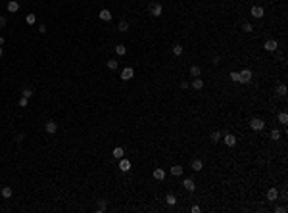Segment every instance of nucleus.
Masks as SVG:
<instances>
[{
	"mask_svg": "<svg viewBox=\"0 0 288 213\" xmlns=\"http://www.w3.org/2000/svg\"><path fill=\"white\" fill-rule=\"evenodd\" d=\"M39 33H42V35H44V33H46V25H40L39 27Z\"/></svg>",
	"mask_w": 288,
	"mask_h": 213,
	"instance_id": "41",
	"label": "nucleus"
},
{
	"mask_svg": "<svg viewBox=\"0 0 288 213\" xmlns=\"http://www.w3.org/2000/svg\"><path fill=\"white\" fill-rule=\"evenodd\" d=\"M169 171H171V175H175V177H181V175H182V167L181 165H173Z\"/></svg>",
	"mask_w": 288,
	"mask_h": 213,
	"instance_id": "16",
	"label": "nucleus"
},
{
	"mask_svg": "<svg viewBox=\"0 0 288 213\" xmlns=\"http://www.w3.org/2000/svg\"><path fill=\"white\" fill-rule=\"evenodd\" d=\"M277 94H279V96H286V85H279V87H277Z\"/></svg>",
	"mask_w": 288,
	"mask_h": 213,
	"instance_id": "24",
	"label": "nucleus"
},
{
	"mask_svg": "<svg viewBox=\"0 0 288 213\" xmlns=\"http://www.w3.org/2000/svg\"><path fill=\"white\" fill-rule=\"evenodd\" d=\"M204 169V163L200 161V159H194L192 161V171H202Z\"/></svg>",
	"mask_w": 288,
	"mask_h": 213,
	"instance_id": "17",
	"label": "nucleus"
},
{
	"mask_svg": "<svg viewBox=\"0 0 288 213\" xmlns=\"http://www.w3.org/2000/svg\"><path fill=\"white\" fill-rule=\"evenodd\" d=\"M12 194H14V192H12L10 186H4L2 188V198H12Z\"/></svg>",
	"mask_w": 288,
	"mask_h": 213,
	"instance_id": "21",
	"label": "nucleus"
},
{
	"mask_svg": "<svg viewBox=\"0 0 288 213\" xmlns=\"http://www.w3.org/2000/svg\"><path fill=\"white\" fill-rule=\"evenodd\" d=\"M154 179H156V181H163V179H165V171L163 169H154Z\"/></svg>",
	"mask_w": 288,
	"mask_h": 213,
	"instance_id": "15",
	"label": "nucleus"
},
{
	"mask_svg": "<svg viewBox=\"0 0 288 213\" xmlns=\"http://www.w3.org/2000/svg\"><path fill=\"white\" fill-rule=\"evenodd\" d=\"M108 67L109 69H117V61L115 60H108Z\"/></svg>",
	"mask_w": 288,
	"mask_h": 213,
	"instance_id": "34",
	"label": "nucleus"
},
{
	"mask_svg": "<svg viewBox=\"0 0 288 213\" xmlns=\"http://www.w3.org/2000/svg\"><path fill=\"white\" fill-rule=\"evenodd\" d=\"M242 29H244L246 33H250V31L254 29V27H252V23H244V27H242Z\"/></svg>",
	"mask_w": 288,
	"mask_h": 213,
	"instance_id": "37",
	"label": "nucleus"
},
{
	"mask_svg": "<svg viewBox=\"0 0 288 213\" xmlns=\"http://www.w3.org/2000/svg\"><path fill=\"white\" fill-rule=\"evenodd\" d=\"M173 54H175V56L182 54V46H181V44H173Z\"/></svg>",
	"mask_w": 288,
	"mask_h": 213,
	"instance_id": "28",
	"label": "nucleus"
},
{
	"mask_svg": "<svg viewBox=\"0 0 288 213\" xmlns=\"http://www.w3.org/2000/svg\"><path fill=\"white\" fill-rule=\"evenodd\" d=\"M213 63H215V65L221 63V58H219V56H215V58H213Z\"/></svg>",
	"mask_w": 288,
	"mask_h": 213,
	"instance_id": "42",
	"label": "nucleus"
},
{
	"mask_svg": "<svg viewBox=\"0 0 288 213\" xmlns=\"http://www.w3.org/2000/svg\"><path fill=\"white\" fill-rule=\"evenodd\" d=\"M0 58H2V46H0Z\"/></svg>",
	"mask_w": 288,
	"mask_h": 213,
	"instance_id": "44",
	"label": "nucleus"
},
{
	"mask_svg": "<svg viewBox=\"0 0 288 213\" xmlns=\"http://www.w3.org/2000/svg\"><path fill=\"white\" fill-rule=\"evenodd\" d=\"M277 40H273V39H269V40H265V44H263V48H265L267 52H275L277 50Z\"/></svg>",
	"mask_w": 288,
	"mask_h": 213,
	"instance_id": "6",
	"label": "nucleus"
},
{
	"mask_svg": "<svg viewBox=\"0 0 288 213\" xmlns=\"http://www.w3.org/2000/svg\"><path fill=\"white\" fill-rule=\"evenodd\" d=\"M17 104H19V108H27V104H29V98H23V96H21Z\"/></svg>",
	"mask_w": 288,
	"mask_h": 213,
	"instance_id": "31",
	"label": "nucleus"
},
{
	"mask_svg": "<svg viewBox=\"0 0 288 213\" xmlns=\"http://www.w3.org/2000/svg\"><path fill=\"white\" fill-rule=\"evenodd\" d=\"M119 169L123 171V173L131 171V161H129V159H125V158H121V159H119Z\"/></svg>",
	"mask_w": 288,
	"mask_h": 213,
	"instance_id": "7",
	"label": "nucleus"
},
{
	"mask_svg": "<svg viewBox=\"0 0 288 213\" xmlns=\"http://www.w3.org/2000/svg\"><path fill=\"white\" fill-rule=\"evenodd\" d=\"M200 73H202L200 65H192V67H190V75L192 77H200Z\"/></svg>",
	"mask_w": 288,
	"mask_h": 213,
	"instance_id": "18",
	"label": "nucleus"
},
{
	"mask_svg": "<svg viewBox=\"0 0 288 213\" xmlns=\"http://www.w3.org/2000/svg\"><path fill=\"white\" fill-rule=\"evenodd\" d=\"M182 186H184V188H186L188 192H194V190H196V182H194L192 179H184V182H182Z\"/></svg>",
	"mask_w": 288,
	"mask_h": 213,
	"instance_id": "8",
	"label": "nucleus"
},
{
	"mask_svg": "<svg viewBox=\"0 0 288 213\" xmlns=\"http://www.w3.org/2000/svg\"><path fill=\"white\" fill-rule=\"evenodd\" d=\"M275 213H286V207L284 206H277L275 207Z\"/></svg>",
	"mask_w": 288,
	"mask_h": 213,
	"instance_id": "35",
	"label": "nucleus"
},
{
	"mask_svg": "<svg viewBox=\"0 0 288 213\" xmlns=\"http://www.w3.org/2000/svg\"><path fill=\"white\" fill-rule=\"evenodd\" d=\"M117 29H119L121 33L129 31V23H127V21H123V19H121V21H119V25H117Z\"/></svg>",
	"mask_w": 288,
	"mask_h": 213,
	"instance_id": "23",
	"label": "nucleus"
},
{
	"mask_svg": "<svg viewBox=\"0 0 288 213\" xmlns=\"http://www.w3.org/2000/svg\"><path fill=\"white\" fill-rule=\"evenodd\" d=\"M56 131H58V123H56V121H48L46 123V133L48 134H54Z\"/></svg>",
	"mask_w": 288,
	"mask_h": 213,
	"instance_id": "10",
	"label": "nucleus"
},
{
	"mask_svg": "<svg viewBox=\"0 0 288 213\" xmlns=\"http://www.w3.org/2000/svg\"><path fill=\"white\" fill-rule=\"evenodd\" d=\"M192 88H194V90H202V88H204V81H202L200 77H194V81H192Z\"/></svg>",
	"mask_w": 288,
	"mask_h": 213,
	"instance_id": "11",
	"label": "nucleus"
},
{
	"mask_svg": "<svg viewBox=\"0 0 288 213\" xmlns=\"http://www.w3.org/2000/svg\"><path fill=\"white\" fill-rule=\"evenodd\" d=\"M250 127H252L254 131H261L263 127H265V121H263V119H259V117H254V119L250 121Z\"/></svg>",
	"mask_w": 288,
	"mask_h": 213,
	"instance_id": "2",
	"label": "nucleus"
},
{
	"mask_svg": "<svg viewBox=\"0 0 288 213\" xmlns=\"http://www.w3.org/2000/svg\"><path fill=\"white\" fill-rule=\"evenodd\" d=\"M271 138H273V140H279V138H281V133H279L277 129H273L271 131Z\"/></svg>",
	"mask_w": 288,
	"mask_h": 213,
	"instance_id": "32",
	"label": "nucleus"
},
{
	"mask_svg": "<svg viewBox=\"0 0 288 213\" xmlns=\"http://www.w3.org/2000/svg\"><path fill=\"white\" fill-rule=\"evenodd\" d=\"M165 202H167L169 206H175V204H177V196H175V194H167V198H165Z\"/></svg>",
	"mask_w": 288,
	"mask_h": 213,
	"instance_id": "22",
	"label": "nucleus"
},
{
	"mask_svg": "<svg viewBox=\"0 0 288 213\" xmlns=\"http://www.w3.org/2000/svg\"><path fill=\"white\" fill-rule=\"evenodd\" d=\"M23 138H25V134H23V133H17V134H15V142H23Z\"/></svg>",
	"mask_w": 288,
	"mask_h": 213,
	"instance_id": "36",
	"label": "nucleus"
},
{
	"mask_svg": "<svg viewBox=\"0 0 288 213\" xmlns=\"http://www.w3.org/2000/svg\"><path fill=\"white\" fill-rule=\"evenodd\" d=\"M221 138H223V142H225L229 148H233V146L236 144V136H234V134H223Z\"/></svg>",
	"mask_w": 288,
	"mask_h": 213,
	"instance_id": "4",
	"label": "nucleus"
},
{
	"mask_svg": "<svg viewBox=\"0 0 288 213\" xmlns=\"http://www.w3.org/2000/svg\"><path fill=\"white\" fill-rule=\"evenodd\" d=\"M106 200H98V207H96V211H98V213H104V211H106Z\"/></svg>",
	"mask_w": 288,
	"mask_h": 213,
	"instance_id": "20",
	"label": "nucleus"
},
{
	"mask_svg": "<svg viewBox=\"0 0 288 213\" xmlns=\"http://www.w3.org/2000/svg\"><path fill=\"white\" fill-rule=\"evenodd\" d=\"M17 10H19V2H15V0H10V2H8V12H10V14H15Z\"/></svg>",
	"mask_w": 288,
	"mask_h": 213,
	"instance_id": "13",
	"label": "nucleus"
},
{
	"mask_svg": "<svg viewBox=\"0 0 288 213\" xmlns=\"http://www.w3.org/2000/svg\"><path fill=\"white\" fill-rule=\"evenodd\" d=\"M21 96L23 98H31V96H33V90H31V88H23V90H21Z\"/></svg>",
	"mask_w": 288,
	"mask_h": 213,
	"instance_id": "30",
	"label": "nucleus"
},
{
	"mask_svg": "<svg viewBox=\"0 0 288 213\" xmlns=\"http://www.w3.org/2000/svg\"><path fill=\"white\" fill-rule=\"evenodd\" d=\"M238 79H240V75H238V71H230V81H234V83H238Z\"/></svg>",
	"mask_w": 288,
	"mask_h": 213,
	"instance_id": "33",
	"label": "nucleus"
},
{
	"mask_svg": "<svg viewBox=\"0 0 288 213\" xmlns=\"http://www.w3.org/2000/svg\"><path fill=\"white\" fill-rule=\"evenodd\" d=\"M2 44H4V39H2V36H0V46H2Z\"/></svg>",
	"mask_w": 288,
	"mask_h": 213,
	"instance_id": "43",
	"label": "nucleus"
},
{
	"mask_svg": "<svg viewBox=\"0 0 288 213\" xmlns=\"http://www.w3.org/2000/svg\"><path fill=\"white\" fill-rule=\"evenodd\" d=\"M98 18L102 19V21H109V19H112V12H109V10H102L98 14Z\"/></svg>",
	"mask_w": 288,
	"mask_h": 213,
	"instance_id": "14",
	"label": "nucleus"
},
{
	"mask_svg": "<svg viewBox=\"0 0 288 213\" xmlns=\"http://www.w3.org/2000/svg\"><path fill=\"white\" fill-rule=\"evenodd\" d=\"M277 198H279V190H277V188H269V192H267V200H269V202H275Z\"/></svg>",
	"mask_w": 288,
	"mask_h": 213,
	"instance_id": "12",
	"label": "nucleus"
},
{
	"mask_svg": "<svg viewBox=\"0 0 288 213\" xmlns=\"http://www.w3.org/2000/svg\"><path fill=\"white\" fill-rule=\"evenodd\" d=\"M192 213H200V206H192V209H190Z\"/></svg>",
	"mask_w": 288,
	"mask_h": 213,
	"instance_id": "39",
	"label": "nucleus"
},
{
	"mask_svg": "<svg viewBox=\"0 0 288 213\" xmlns=\"http://www.w3.org/2000/svg\"><path fill=\"white\" fill-rule=\"evenodd\" d=\"M6 25V18H4V15H0V27H4Z\"/></svg>",
	"mask_w": 288,
	"mask_h": 213,
	"instance_id": "40",
	"label": "nucleus"
},
{
	"mask_svg": "<svg viewBox=\"0 0 288 213\" xmlns=\"http://www.w3.org/2000/svg\"><path fill=\"white\" fill-rule=\"evenodd\" d=\"M161 12H163V8H161V4L154 2L152 6H150V14H152L154 18H160V15H161Z\"/></svg>",
	"mask_w": 288,
	"mask_h": 213,
	"instance_id": "3",
	"label": "nucleus"
},
{
	"mask_svg": "<svg viewBox=\"0 0 288 213\" xmlns=\"http://www.w3.org/2000/svg\"><path fill=\"white\" fill-rule=\"evenodd\" d=\"M123 148H121V146H117V148L115 150H113V158H115V159H121V158H123Z\"/></svg>",
	"mask_w": 288,
	"mask_h": 213,
	"instance_id": "19",
	"label": "nucleus"
},
{
	"mask_svg": "<svg viewBox=\"0 0 288 213\" xmlns=\"http://www.w3.org/2000/svg\"><path fill=\"white\" fill-rule=\"evenodd\" d=\"M250 14H252L254 18L261 19V18H263V14H265V12H263V8H261V6H254V8H252V12H250Z\"/></svg>",
	"mask_w": 288,
	"mask_h": 213,
	"instance_id": "9",
	"label": "nucleus"
},
{
	"mask_svg": "<svg viewBox=\"0 0 288 213\" xmlns=\"http://www.w3.org/2000/svg\"><path fill=\"white\" fill-rule=\"evenodd\" d=\"M221 136H223V133H221V131H215V133L211 134V142H215V144H217V142L221 140Z\"/></svg>",
	"mask_w": 288,
	"mask_h": 213,
	"instance_id": "25",
	"label": "nucleus"
},
{
	"mask_svg": "<svg viewBox=\"0 0 288 213\" xmlns=\"http://www.w3.org/2000/svg\"><path fill=\"white\" fill-rule=\"evenodd\" d=\"M25 21L29 23V25H33V23L36 21V15H35V14H29V15H27V18H25Z\"/></svg>",
	"mask_w": 288,
	"mask_h": 213,
	"instance_id": "29",
	"label": "nucleus"
},
{
	"mask_svg": "<svg viewBox=\"0 0 288 213\" xmlns=\"http://www.w3.org/2000/svg\"><path fill=\"white\" fill-rule=\"evenodd\" d=\"M133 77H135V71H133V67H125L123 71H121V79H123V81H131Z\"/></svg>",
	"mask_w": 288,
	"mask_h": 213,
	"instance_id": "5",
	"label": "nucleus"
},
{
	"mask_svg": "<svg viewBox=\"0 0 288 213\" xmlns=\"http://www.w3.org/2000/svg\"><path fill=\"white\" fill-rule=\"evenodd\" d=\"M115 52H117L119 56H125V52H127V48H125L123 44H117V46H115Z\"/></svg>",
	"mask_w": 288,
	"mask_h": 213,
	"instance_id": "27",
	"label": "nucleus"
},
{
	"mask_svg": "<svg viewBox=\"0 0 288 213\" xmlns=\"http://www.w3.org/2000/svg\"><path fill=\"white\" fill-rule=\"evenodd\" d=\"M238 75H240L238 83H250V81H252V71H250V69H242Z\"/></svg>",
	"mask_w": 288,
	"mask_h": 213,
	"instance_id": "1",
	"label": "nucleus"
},
{
	"mask_svg": "<svg viewBox=\"0 0 288 213\" xmlns=\"http://www.w3.org/2000/svg\"><path fill=\"white\" fill-rule=\"evenodd\" d=\"M279 123L286 125V123H288V113H284V112H282V113H279Z\"/></svg>",
	"mask_w": 288,
	"mask_h": 213,
	"instance_id": "26",
	"label": "nucleus"
},
{
	"mask_svg": "<svg viewBox=\"0 0 288 213\" xmlns=\"http://www.w3.org/2000/svg\"><path fill=\"white\" fill-rule=\"evenodd\" d=\"M188 87H190V85L186 83V81H181V88H184V90H186V88H188Z\"/></svg>",
	"mask_w": 288,
	"mask_h": 213,
	"instance_id": "38",
	"label": "nucleus"
}]
</instances>
